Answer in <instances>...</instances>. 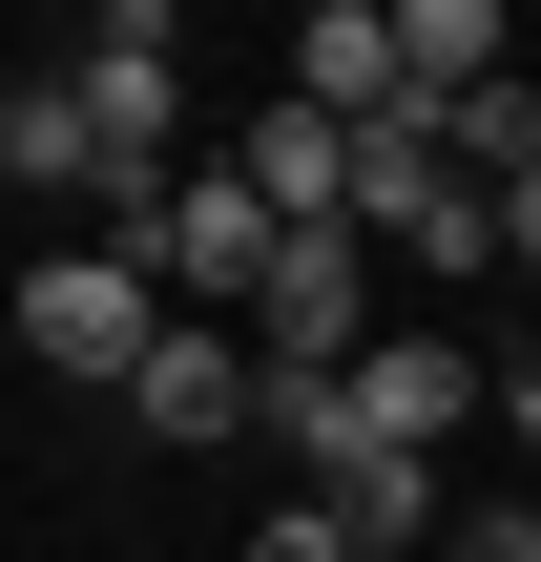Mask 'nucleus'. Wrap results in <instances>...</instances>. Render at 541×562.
I'll return each instance as SVG.
<instances>
[{"label": "nucleus", "mask_w": 541, "mask_h": 562, "mask_svg": "<svg viewBox=\"0 0 541 562\" xmlns=\"http://www.w3.org/2000/svg\"><path fill=\"white\" fill-rule=\"evenodd\" d=\"M21 355L42 375H83V396H146V355H167V271L104 229V250H42L21 271Z\"/></svg>", "instance_id": "1"}, {"label": "nucleus", "mask_w": 541, "mask_h": 562, "mask_svg": "<svg viewBox=\"0 0 541 562\" xmlns=\"http://www.w3.org/2000/svg\"><path fill=\"white\" fill-rule=\"evenodd\" d=\"M63 63H83V104H104V146H125V188H104V209L146 229V209L188 188V167H167V104H188V21H167V0H104Z\"/></svg>", "instance_id": "2"}, {"label": "nucleus", "mask_w": 541, "mask_h": 562, "mask_svg": "<svg viewBox=\"0 0 541 562\" xmlns=\"http://www.w3.org/2000/svg\"><path fill=\"white\" fill-rule=\"evenodd\" d=\"M125 250L167 271V313H250V292L292 271V209H271L250 167H188V188H167V209H146Z\"/></svg>", "instance_id": "3"}, {"label": "nucleus", "mask_w": 541, "mask_h": 562, "mask_svg": "<svg viewBox=\"0 0 541 562\" xmlns=\"http://www.w3.org/2000/svg\"><path fill=\"white\" fill-rule=\"evenodd\" d=\"M250 355H271V396L354 375V355H375V229H292V271L250 292Z\"/></svg>", "instance_id": "4"}, {"label": "nucleus", "mask_w": 541, "mask_h": 562, "mask_svg": "<svg viewBox=\"0 0 541 562\" xmlns=\"http://www.w3.org/2000/svg\"><path fill=\"white\" fill-rule=\"evenodd\" d=\"M354 229H375V250H417V271H480V250H500V188H480L438 125H375V167H354Z\"/></svg>", "instance_id": "5"}, {"label": "nucleus", "mask_w": 541, "mask_h": 562, "mask_svg": "<svg viewBox=\"0 0 541 562\" xmlns=\"http://www.w3.org/2000/svg\"><path fill=\"white\" fill-rule=\"evenodd\" d=\"M125 417H146V438H250V417H271V355H250L229 313H167V355H146Z\"/></svg>", "instance_id": "6"}, {"label": "nucleus", "mask_w": 541, "mask_h": 562, "mask_svg": "<svg viewBox=\"0 0 541 562\" xmlns=\"http://www.w3.org/2000/svg\"><path fill=\"white\" fill-rule=\"evenodd\" d=\"M0 167H21L42 209H63V188H83V209L125 188V146H104V104H83V63H21V83H0Z\"/></svg>", "instance_id": "7"}, {"label": "nucleus", "mask_w": 541, "mask_h": 562, "mask_svg": "<svg viewBox=\"0 0 541 562\" xmlns=\"http://www.w3.org/2000/svg\"><path fill=\"white\" fill-rule=\"evenodd\" d=\"M292 229H354V167H375V125H334V104H250V146H229Z\"/></svg>", "instance_id": "8"}, {"label": "nucleus", "mask_w": 541, "mask_h": 562, "mask_svg": "<svg viewBox=\"0 0 541 562\" xmlns=\"http://www.w3.org/2000/svg\"><path fill=\"white\" fill-rule=\"evenodd\" d=\"M354 417H375L396 459H438V438L480 417V355H459V334H375V355H354Z\"/></svg>", "instance_id": "9"}, {"label": "nucleus", "mask_w": 541, "mask_h": 562, "mask_svg": "<svg viewBox=\"0 0 541 562\" xmlns=\"http://www.w3.org/2000/svg\"><path fill=\"white\" fill-rule=\"evenodd\" d=\"M292 104L396 125V21H375V0H313V21H292Z\"/></svg>", "instance_id": "10"}, {"label": "nucleus", "mask_w": 541, "mask_h": 562, "mask_svg": "<svg viewBox=\"0 0 541 562\" xmlns=\"http://www.w3.org/2000/svg\"><path fill=\"white\" fill-rule=\"evenodd\" d=\"M438 146H459V167H480V188H541V83H480V104H459V125H438Z\"/></svg>", "instance_id": "11"}, {"label": "nucleus", "mask_w": 541, "mask_h": 562, "mask_svg": "<svg viewBox=\"0 0 541 562\" xmlns=\"http://www.w3.org/2000/svg\"><path fill=\"white\" fill-rule=\"evenodd\" d=\"M250 562H375V542H354V501H271V521H250Z\"/></svg>", "instance_id": "12"}, {"label": "nucleus", "mask_w": 541, "mask_h": 562, "mask_svg": "<svg viewBox=\"0 0 541 562\" xmlns=\"http://www.w3.org/2000/svg\"><path fill=\"white\" fill-rule=\"evenodd\" d=\"M438 562H541V501H500V521H459Z\"/></svg>", "instance_id": "13"}, {"label": "nucleus", "mask_w": 541, "mask_h": 562, "mask_svg": "<svg viewBox=\"0 0 541 562\" xmlns=\"http://www.w3.org/2000/svg\"><path fill=\"white\" fill-rule=\"evenodd\" d=\"M500 417H521V438H541V375H521V396H500Z\"/></svg>", "instance_id": "14"}]
</instances>
